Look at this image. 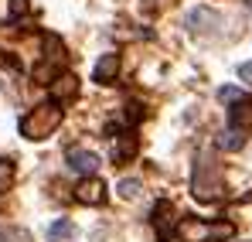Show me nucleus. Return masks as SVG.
Wrapping results in <instances>:
<instances>
[{"label": "nucleus", "mask_w": 252, "mask_h": 242, "mask_svg": "<svg viewBox=\"0 0 252 242\" xmlns=\"http://www.w3.org/2000/svg\"><path fill=\"white\" fill-rule=\"evenodd\" d=\"M31 10V3L28 0H10V17H24Z\"/></svg>", "instance_id": "nucleus-14"}, {"label": "nucleus", "mask_w": 252, "mask_h": 242, "mask_svg": "<svg viewBox=\"0 0 252 242\" xmlns=\"http://www.w3.org/2000/svg\"><path fill=\"white\" fill-rule=\"evenodd\" d=\"M174 236L181 242H221L235 236V225L228 222H218V225H208V222H198V218H181Z\"/></svg>", "instance_id": "nucleus-2"}, {"label": "nucleus", "mask_w": 252, "mask_h": 242, "mask_svg": "<svg viewBox=\"0 0 252 242\" xmlns=\"http://www.w3.org/2000/svg\"><path fill=\"white\" fill-rule=\"evenodd\" d=\"M221 147L225 150H242L246 147V133H239V130L228 126V133H221Z\"/></svg>", "instance_id": "nucleus-12"}, {"label": "nucleus", "mask_w": 252, "mask_h": 242, "mask_svg": "<svg viewBox=\"0 0 252 242\" xmlns=\"http://www.w3.org/2000/svg\"><path fill=\"white\" fill-rule=\"evenodd\" d=\"M218 191H221L218 171H215V164H211V161H205V164H201V171L194 174V198H201V202H215Z\"/></svg>", "instance_id": "nucleus-3"}, {"label": "nucleus", "mask_w": 252, "mask_h": 242, "mask_svg": "<svg viewBox=\"0 0 252 242\" xmlns=\"http://www.w3.org/2000/svg\"><path fill=\"white\" fill-rule=\"evenodd\" d=\"M136 150H140V140H136V133H123L120 140H116V147H113V161L116 164H126L136 157Z\"/></svg>", "instance_id": "nucleus-10"}, {"label": "nucleus", "mask_w": 252, "mask_h": 242, "mask_svg": "<svg viewBox=\"0 0 252 242\" xmlns=\"http://www.w3.org/2000/svg\"><path fill=\"white\" fill-rule=\"evenodd\" d=\"M48 236H51V242L72 239V236H75V225H72V222H65V218H62V222H55V225H51V229H48Z\"/></svg>", "instance_id": "nucleus-11"}, {"label": "nucleus", "mask_w": 252, "mask_h": 242, "mask_svg": "<svg viewBox=\"0 0 252 242\" xmlns=\"http://www.w3.org/2000/svg\"><path fill=\"white\" fill-rule=\"evenodd\" d=\"M51 96H55V103H68V99H75L79 96V79L75 75H55L51 82Z\"/></svg>", "instance_id": "nucleus-8"}, {"label": "nucleus", "mask_w": 252, "mask_h": 242, "mask_svg": "<svg viewBox=\"0 0 252 242\" xmlns=\"http://www.w3.org/2000/svg\"><path fill=\"white\" fill-rule=\"evenodd\" d=\"M62 106L58 103H41V106H34L24 120H21V137H28V140H48L58 126H62Z\"/></svg>", "instance_id": "nucleus-1"}, {"label": "nucleus", "mask_w": 252, "mask_h": 242, "mask_svg": "<svg viewBox=\"0 0 252 242\" xmlns=\"http://www.w3.org/2000/svg\"><path fill=\"white\" fill-rule=\"evenodd\" d=\"M239 75H242L246 82H252V65H242V69H239Z\"/></svg>", "instance_id": "nucleus-16"}, {"label": "nucleus", "mask_w": 252, "mask_h": 242, "mask_svg": "<svg viewBox=\"0 0 252 242\" xmlns=\"http://www.w3.org/2000/svg\"><path fill=\"white\" fill-rule=\"evenodd\" d=\"M10 184H14V164L0 161V191H7Z\"/></svg>", "instance_id": "nucleus-13"}, {"label": "nucleus", "mask_w": 252, "mask_h": 242, "mask_svg": "<svg viewBox=\"0 0 252 242\" xmlns=\"http://www.w3.org/2000/svg\"><path fill=\"white\" fill-rule=\"evenodd\" d=\"M120 191H123L126 198H136V195H140V184H136V181H123V184H120Z\"/></svg>", "instance_id": "nucleus-15"}, {"label": "nucleus", "mask_w": 252, "mask_h": 242, "mask_svg": "<svg viewBox=\"0 0 252 242\" xmlns=\"http://www.w3.org/2000/svg\"><path fill=\"white\" fill-rule=\"evenodd\" d=\"M174 205L164 198V202H157V208H154V229H157V236L160 239H170V229H174Z\"/></svg>", "instance_id": "nucleus-6"}, {"label": "nucleus", "mask_w": 252, "mask_h": 242, "mask_svg": "<svg viewBox=\"0 0 252 242\" xmlns=\"http://www.w3.org/2000/svg\"><path fill=\"white\" fill-rule=\"evenodd\" d=\"M75 198H79L82 205H102V202H106V184H102L99 177L89 174L82 184L75 188Z\"/></svg>", "instance_id": "nucleus-5"}, {"label": "nucleus", "mask_w": 252, "mask_h": 242, "mask_svg": "<svg viewBox=\"0 0 252 242\" xmlns=\"http://www.w3.org/2000/svg\"><path fill=\"white\" fill-rule=\"evenodd\" d=\"M68 167L89 177V174L99 171V157H95L92 150H79V147H72V150H68Z\"/></svg>", "instance_id": "nucleus-7"}, {"label": "nucleus", "mask_w": 252, "mask_h": 242, "mask_svg": "<svg viewBox=\"0 0 252 242\" xmlns=\"http://www.w3.org/2000/svg\"><path fill=\"white\" fill-rule=\"evenodd\" d=\"M116 75H120V55H102L99 65H95V72H92V79L99 82V85H109Z\"/></svg>", "instance_id": "nucleus-9"}, {"label": "nucleus", "mask_w": 252, "mask_h": 242, "mask_svg": "<svg viewBox=\"0 0 252 242\" xmlns=\"http://www.w3.org/2000/svg\"><path fill=\"white\" fill-rule=\"evenodd\" d=\"M228 126L239 130V133H249L252 130V103L246 99V96L232 103V109H228Z\"/></svg>", "instance_id": "nucleus-4"}]
</instances>
